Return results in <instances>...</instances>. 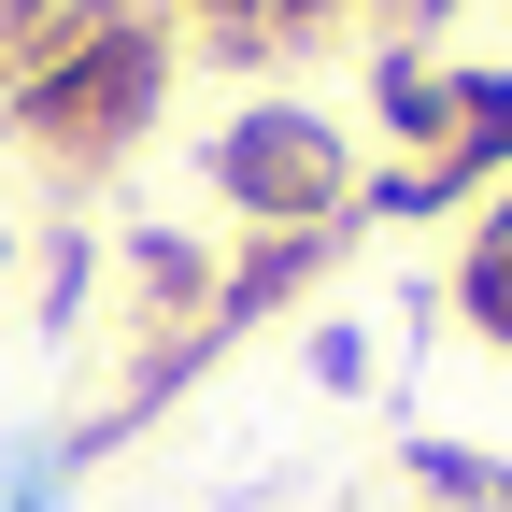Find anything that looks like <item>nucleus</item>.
Instances as JSON below:
<instances>
[{"instance_id": "obj_8", "label": "nucleus", "mask_w": 512, "mask_h": 512, "mask_svg": "<svg viewBox=\"0 0 512 512\" xmlns=\"http://www.w3.org/2000/svg\"><path fill=\"white\" fill-rule=\"evenodd\" d=\"M100 0H0V72H15V57H43L57 29H86Z\"/></svg>"}, {"instance_id": "obj_4", "label": "nucleus", "mask_w": 512, "mask_h": 512, "mask_svg": "<svg viewBox=\"0 0 512 512\" xmlns=\"http://www.w3.org/2000/svg\"><path fill=\"white\" fill-rule=\"evenodd\" d=\"M128 299L157 313V342H185V328L214 313V256L185 242V228H143V242H128Z\"/></svg>"}, {"instance_id": "obj_6", "label": "nucleus", "mask_w": 512, "mask_h": 512, "mask_svg": "<svg viewBox=\"0 0 512 512\" xmlns=\"http://www.w3.org/2000/svg\"><path fill=\"white\" fill-rule=\"evenodd\" d=\"M171 29H200V57H271V0H171Z\"/></svg>"}, {"instance_id": "obj_5", "label": "nucleus", "mask_w": 512, "mask_h": 512, "mask_svg": "<svg viewBox=\"0 0 512 512\" xmlns=\"http://www.w3.org/2000/svg\"><path fill=\"white\" fill-rule=\"evenodd\" d=\"M441 171L470 185H512V72H456V143H441Z\"/></svg>"}, {"instance_id": "obj_2", "label": "nucleus", "mask_w": 512, "mask_h": 512, "mask_svg": "<svg viewBox=\"0 0 512 512\" xmlns=\"http://www.w3.org/2000/svg\"><path fill=\"white\" fill-rule=\"evenodd\" d=\"M200 185L242 228H342L356 214V143H342L328 100H242L200 143Z\"/></svg>"}, {"instance_id": "obj_1", "label": "nucleus", "mask_w": 512, "mask_h": 512, "mask_svg": "<svg viewBox=\"0 0 512 512\" xmlns=\"http://www.w3.org/2000/svg\"><path fill=\"white\" fill-rule=\"evenodd\" d=\"M171 72H185L171 0H100L86 29H57L43 57L0 72V128H15L43 171H114V157L171 114Z\"/></svg>"}, {"instance_id": "obj_9", "label": "nucleus", "mask_w": 512, "mask_h": 512, "mask_svg": "<svg viewBox=\"0 0 512 512\" xmlns=\"http://www.w3.org/2000/svg\"><path fill=\"white\" fill-rule=\"evenodd\" d=\"M86 285H100V242H57V271H43V328H72Z\"/></svg>"}, {"instance_id": "obj_3", "label": "nucleus", "mask_w": 512, "mask_h": 512, "mask_svg": "<svg viewBox=\"0 0 512 512\" xmlns=\"http://www.w3.org/2000/svg\"><path fill=\"white\" fill-rule=\"evenodd\" d=\"M370 114L399 128L413 157H441V143H456V72H441L427 43H384V57H370Z\"/></svg>"}, {"instance_id": "obj_7", "label": "nucleus", "mask_w": 512, "mask_h": 512, "mask_svg": "<svg viewBox=\"0 0 512 512\" xmlns=\"http://www.w3.org/2000/svg\"><path fill=\"white\" fill-rule=\"evenodd\" d=\"M299 356H313V384H328V399H370V328H356V313H313Z\"/></svg>"}]
</instances>
